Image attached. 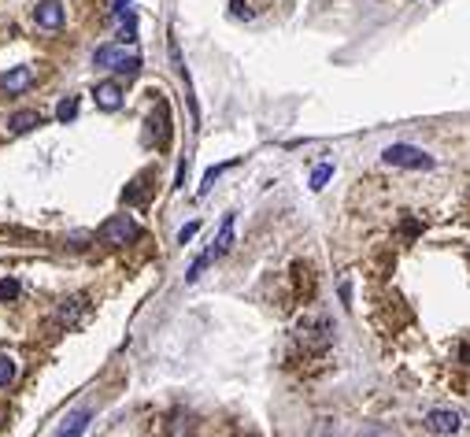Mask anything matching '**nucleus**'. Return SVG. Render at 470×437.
<instances>
[{"mask_svg": "<svg viewBox=\"0 0 470 437\" xmlns=\"http://www.w3.org/2000/svg\"><path fill=\"white\" fill-rule=\"evenodd\" d=\"M93 67L100 71H115L119 78H137L141 60L134 53H126V45H100L93 53Z\"/></svg>", "mask_w": 470, "mask_h": 437, "instance_id": "nucleus-1", "label": "nucleus"}, {"mask_svg": "<svg viewBox=\"0 0 470 437\" xmlns=\"http://www.w3.org/2000/svg\"><path fill=\"white\" fill-rule=\"evenodd\" d=\"M141 237V226L134 223V215H111L108 223L100 226V241L104 245H130V241H137Z\"/></svg>", "mask_w": 470, "mask_h": 437, "instance_id": "nucleus-2", "label": "nucleus"}, {"mask_svg": "<svg viewBox=\"0 0 470 437\" xmlns=\"http://www.w3.org/2000/svg\"><path fill=\"white\" fill-rule=\"evenodd\" d=\"M382 160L389 167H411V171H429V167H434V156L422 152V148H415V145H389L382 152Z\"/></svg>", "mask_w": 470, "mask_h": 437, "instance_id": "nucleus-3", "label": "nucleus"}, {"mask_svg": "<svg viewBox=\"0 0 470 437\" xmlns=\"http://www.w3.org/2000/svg\"><path fill=\"white\" fill-rule=\"evenodd\" d=\"M34 22H37V30H60L67 22V11H63L60 0H41L34 8Z\"/></svg>", "mask_w": 470, "mask_h": 437, "instance_id": "nucleus-4", "label": "nucleus"}, {"mask_svg": "<svg viewBox=\"0 0 470 437\" xmlns=\"http://www.w3.org/2000/svg\"><path fill=\"white\" fill-rule=\"evenodd\" d=\"M459 426H463V415L459 411H452V408H437V411H429L426 415V430L429 433H459Z\"/></svg>", "mask_w": 470, "mask_h": 437, "instance_id": "nucleus-5", "label": "nucleus"}, {"mask_svg": "<svg viewBox=\"0 0 470 437\" xmlns=\"http://www.w3.org/2000/svg\"><path fill=\"white\" fill-rule=\"evenodd\" d=\"M34 82H37V71H34V67H11L8 74H0V89H4L8 97L26 93Z\"/></svg>", "mask_w": 470, "mask_h": 437, "instance_id": "nucleus-6", "label": "nucleus"}, {"mask_svg": "<svg viewBox=\"0 0 470 437\" xmlns=\"http://www.w3.org/2000/svg\"><path fill=\"white\" fill-rule=\"evenodd\" d=\"M93 97H97V108H104V111H119L123 108V85L119 82H100L97 89H93Z\"/></svg>", "mask_w": 470, "mask_h": 437, "instance_id": "nucleus-7", "label": "nucleus"}, {"mask_svg": "<svg viewBox=\"0 0 470 437\" xmlns=\"http://www.w3.org/2000/svg\"><path fill=\"white\" fill-rule=\"evenodd\" d=\"M89 315V297H82V293H78V297H71V300H63L60 304V323L63 326H74V323H82V319Z\"/></svg>", "mask_w": 470, "mask_h": 437, "instance_id": "nucleus-8", "label": "nucleus"}, {"mask_svg": "<svg viewBox=\"0 0 470 437\" xmlns=\"http://www.w3.org/2000/svg\"><path fill=\"white\" fill-rule=\"evenodd\" d=\"M37 126H45V115L41 111H15V115H8V134H30V130H37Z\"/></svg>", "mask_w": 470, "mask_h": 437, "instance_id": "nucleus-9", "label": "nucleus"}, {"mask_svg": "<svg viewBox=\"0 0 470 437\" xmlns=\"http://www.w3.org/2000/svg\"><path fill=\"white\" fill-rule=\"evenodd\" d=\"M89 419H93V411H89V408L71 411V415L63 419V426L56 430V437H82V433L89 430Z\"/></svg>", "mask_w": 470, "mask_h": 437, "instance_id": "nucleus-10", "label": "nucleus"}, {"mask_svg": "<svg viewBox=\"0 0 470 437\" xmlns=\"http://www.w3.org/2000/svg\"><path fill=\"white\" fill-rule=\"evenodd\" d=\"M230 245H233V215H226V218H223V226H219L215 245L207 249L204 256H207V260H219V256H226V252H230Z\"/></svg>", "mask_w": 470, "mask_h": 437, "instance_id": "nucleus-11", "label": "nucleus"}, {"mask_svg": "<svg viewBox=\"0 0 470 437\" xmlns=\"http://www.w3.org/2000/svg\"><path fill=\"white\" fill-rule=\"evenodd\" d=\"M15 375H19V363H15L11 356L0 352V389H8V385L15 382Z\"/></svg>", "mask_w": 470, "mask_h": 437, "instance_id": "nucleus-12", "label": "nucleus"}, {"mask_svg": "<svg viewBox=\"0 0 470 437\" xmlns=\"http://www.w3.org/2000/svg\"><path fill=\"white\" fill-rule=\"evenodd\" d=\"M333 178V163H322V167H315V171H311V189H326V182H330Z\"/></svg>", "mask_w": 470, "mask_h": 437, "instance_id": "nucleus-13", "label": "nucleus"}, {"mask_svg": "<svg viewBox=\"0 0 470 437\" xmlns=\"http://www.w3.org/2000/svg\"><path fill=\"white\" fill-rule=\"evenodd\" d=\"M74 115H78V97H63L60 108H56V119H60V123H71Z\"/></svg>", "mask_w": 470, "mask_h": 437, "instance_id": "nucleus-14", "label": "nucleus"}, {"mask_svg": "<svg viewBox=\"0 0 470 437\" xmlns=\"http://www.w3.org/2000/svg\"><path fill=\"white\" fill-rule=\"evenodd\" d=\"M230 167H233V160H230V163H219V167H212V171H207V174H204V182H200V197H207V193H212V186H215V178H219V174H223V171H230Z\"/></svg>", "mask_w": 470, "mask_h": 437, "instance_id": "nucleus-15", "label": "nucleus"}, {"mask_svg": "<svg viewBox=\"0 0 470 437\" xmlns=\"http://www.w3.org/2000/svg\"><path fill=\"white\" fill-rule=\"evenodd\" d=\"M19 297V282L15 278H0V300H15Z\"/></svg>", "mask_w": 470, "mask_h": 437, "instance_id": "nucleus-16", "label": "nucleus"}, {"mask_svg": "<svg viewBox=\"0 0 470 437\" xmlns=\"http://www.w3.org/2000/svg\"><path fill=\"white\" fill-rule=\"evenodd\" d=\"M197 230H200V223L181 226V230H178V245H186V241H193V237H197Z\"/></svg>", "mask_w": 470, "mask_h": 437, "instance_id": "nucleus-17", "label": "nucleus"}]
</instances>
